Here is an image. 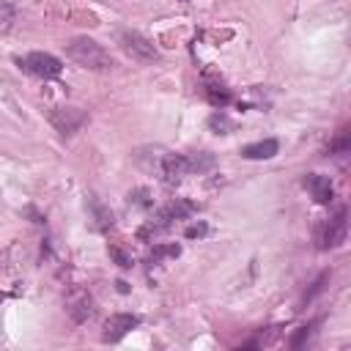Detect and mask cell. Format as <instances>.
<instances>
[{"label":"cell","mask_w":351,"mask_h":351,"mask_svg":"<svg viewBox=\"0 0 351 351\" xmlns=\"http://www.w3.org/2000/svg\"><path fill=\"white\" fill-rule=\"evenodd\" d=\"M129 206H137V208H151L154 206V200H151V195H148V189H132L129 192Z\"/></svg>","instance_id":"obj_17"},{"label":"cell","mask_w":351,"mask_h":351,"mask_svg":"<svg viewBox=\"0 0 351 351\" xmlns=\"http://www.w3.org/2000/svg\"><path fill=\"white\" fill-rule=\"evenodd\" d=\"M121 47H123L134 60H156L154 44H151L145 36H140L137 30H123V33H121Z\"/></svg>","instance_id":"obj_5"},{"label":"cell","mask_w":351,"mask_h":351,"mask_svg":"<svg viewBox=\"0 0 351 351\" xmlns=\"http://www.w3.org/2000/svg\"><path fill=\"white\" fill-rule=\"evenodd\" d=\"M16 66L25 71V74H33L38 80H52L63 71V63L49 55V52H27V55H19L16 58Z\"/></svg>","instance_id":"obj_3"},{"label":"cell","mask_w":351,"mask_h":351,"mask_svg":"<svg viewBox=\"0 0 351 351\" xmlns=\"http://www.w3.org/2000/svg\"><path fill=\"white\" fill-rule=\"evenodd\" d=\"M66 55H69L77 66L90 69V71H107V69H112V55H110L99 41H93V38H88V36L71 38V41L66 44Z\"/></svg>","instance_id":"obj_1"},{"label":"cell","mask_w":351,"mask_h":351,"mask_svg":"<svg viewBox=\"0 0 351 351\" xmlns=\"http://www.w3.org/2000/svg\"><path fill=\"white\" fill-rule=\"evenodd\" d=\"M69 315H71L77 324L88 321V318L93 315V302H90V296H88V293L71 296V302H69Z\"/></svg>","instance_id":"obj_11"},{"label":"cell","mask_w":351,"mask_h":351,"mask_svg":"<svg viewBox=\"0 0 351 351\" xmlns=\"http://www.w3.org/2000/svg\"><path fill=\"white\" fill-rule=\"evenodd\" d=\"M192 214H195V203H189V200H173V203L162 206V208L154 214V219H148V225L140 228V239L156 236V233L167 230L176 219H186V217H192Z\"/></svg>","instance_id":"obj_2"},{"label":"cell","mask_w":351,"mask_h":351,"mask_svg":"<svg viewBox=\"0 0 351 351\" xmlns=\"http://www.w3.org/2000/svg\"><path fill=\"white\" fill-rule=\"evenodd\" d=\"M348 148H351V137H348V129H343V132L329 143V154H332V156H343V154H348Z\"/></svg>","instance_id":"obj_15"},{"label":"cell","mask_w":351,"mask_h":351,"mask_svg":"<svg viewBox=\"0 0 351 351\" xmlns=\"http://www.w3.org/2000/svg\"><path fill=\"white\" fill-rule=\"evenodd\" d=\"M307 337H310V326H299V332L293 335V340H291V346H293V348H299V346H302V343H304Z\"/></svg>","instance_id":"obj_22"},{"label":"cell","mask_w":351,"mask_h":351,"mask_svg":"<svg viewBox=\"0 0 351 351\" xmlns=\"http://www.w3.org/2000/svg\"><path fill=\"white\" fill-rule=\"evenodd\" d=\"M304 189L310 192V197L315 203H329L335 197V186H332L329 176H321V173H310L304 178Z\"/></svg>","instance_id":"obj_8"},{"label":"cell","mask_w":351,"mask_h":351,"mask_svg":"<svg viewBox=\"0 0 351 351\" xmlns=\"http://www.w3.org/2000/svg\"><path fill=\"white\" fill-rule=\"evenodd\" d=\"M326 280H329V274H326V271H324V274H321V277H318V280H315V282H313V288H310V291H307V296H304V299H307V302H310V299H313V296H318V293H321V291H324V282H326Z\"/></svg>","instance_id":"obj_21"},{"label":"cell","mask_w":351,"mask_h":351,"mask_svg":"<svg viewBox=\"0 0 351 351\" xmlns=\"http://www.w3.org/2000/svg\"><path fill=\"white\" fill-rule=\"evenodd\" d=\"M186 162H189V173H206V170H211V167L217 165L214 154H208V151H200V154H186Z\"/></svg>","instance_id":"obj_12"},{"label":"cell","mask_w":351,"mask_h":351,"mask_svg":"<svg viewBox=\"0 0 351 351\" xmlns=\"http://www.w3.org/2000/svg\"><path fill=\"white\" fill-rule=\"evenodd\" d=\"M11 27H14V5L0 0V36L8 33Z\"/></svg>","instance_id":"obj_16"},{"label":"cell","mask_w":351,"mask_h":351,"mask_svg":"<svg viewBox=\"0 0 351 351\" xmlns=\"http://www.w3.org/2000/svg\"><path fill=\"white\" fill-rule=\"evenodd\" d=\"M49 121H52V126H55L60 134H74V132L85 123V112L77 110V107H60V110H55V112L49 115Z\"/></svg>","instance_id":"obj_7"},{"label":"cell","mask_w":351,"mask_h":351,"mask_svg":"<svg viewBox=\"0 0 351 351\" xmlns=\"http://www.w3.org/2000/svg\"><path fill=\"white\" fill-rule=\"evenodd\" d=\"M181 252V247L178 244H159V247H154V252H151V258L148 261H159V258H176Z\"/></svg>","instance_id":"obj_18"},{"label":"cell","mask_w":351,"mask_h":351,"mask_svg":"<svg viewBox=\"0 0 351 351\" xmlns=\"http://www.w3.org/2000/svg\"><path fill=\"white\" fill-rule=\"evenodd\" d=\"M206 96H208V101H211L214 107H219V110L230 101V93H228L222 85H208V88H206Z\"/></svg>","instance_id":"obj_14"},{"label":"cell","mask_w":351,"mask_h":351,"mask_svg":"<svg viewBox=\"0 0 351 351\" xmlns=\"http://www.w3.org/2000/svg\"><path fill=\"white\" fill-rule=\"evenodd\" d=\"M137 324H140L137 315H132V313H115V315H110V318L104 321V332H101V337H104L107 343H118V340L126 337Z\"/></svg>","instance_id":"obj_6"},{"label":"cell","mask_w":351,"mask_h":351,"mask_svg":"<svg viewBox=\"0 0 351 351\" xmlns=\"http://www.w3.org/2000/svg\"><path fill=\"white\" fill-rule=\"evenodd\" d=\"M85 206H88V217L93 219V228H96V230H110V228H112L115 217H112L110 206H104V203H101L96 195H88Z\"/></svg>","instance_id":"obj_9"},{"label":"cell","mask_w":351,"mask_h":351,"mask_svg":"<svg viewBox=\"0 0 351 351\" xmlns=\"http://www.w3.org/2000/svg\"><path fill=\"white\" fill-rule=\"evenodd\" d=\"M346 230H348V219H346V208H337L318 230V247L321 250H332L340 247L346 241Z\"/></svg>","instance_id":"obj_4"},{"label":"cell","mask_w":351,"mask_h":351,"mask_svg":"<svg viewBox=\"0 0 351 351\" xmlns=\"http://www.w3.org/2000/svg\"><path fill=\"white\" fill-rule=\"evenodd\" d=\"M277 151H280V143L271 140V137H266V140H258V143L244 145L241 148V156L244 159H271V156H277Z\"/></svg>","instance_id":"obj_10"},{"label":"cell","mask_w":351,"mask_h":351,"mask_svg":"<svg viewBox=\"0 0 351 351\" xmlns=\"http://www.w3.org/2000/svg\"><path fill=\"white\" fill-rule=\"evenodd\" d=\"M110 255L115 258V263H118L121 269H129V266H132V255H129V252H123L121 247H115V244H112V247H110Z\"/></svg>","instance_id":"obj_19"},{"label":"cell","mask_w":351,"mask_h":351,"mask_svg":"<svg viewBox=\"0 0 351 351\" xmlns=\"http://www.w3.org/2000/svg\"><path fill=\"white\" fill-rule=\"evenodd\" d=\"M208 126H211L217 134H228V132H233V121H230L222 110H217V112L208 118Z\"/></svg>","instance_id":"obj_13"},{"label":"cell","mask_w":351,"mask_h":351,"mask_svg":"<svg viewBox=\"0 0 351 351\" xmlns=\"http://www.w3.org/2000/svg\"><path fill=\"white\" fill-rule=\"evenodd\" d=\"M206 233H208V225H206V222L189 225V228L184 230V236H186V239H200V236H206Z\"/></svg>","instance_id":"obj_20"}]
</instances>
